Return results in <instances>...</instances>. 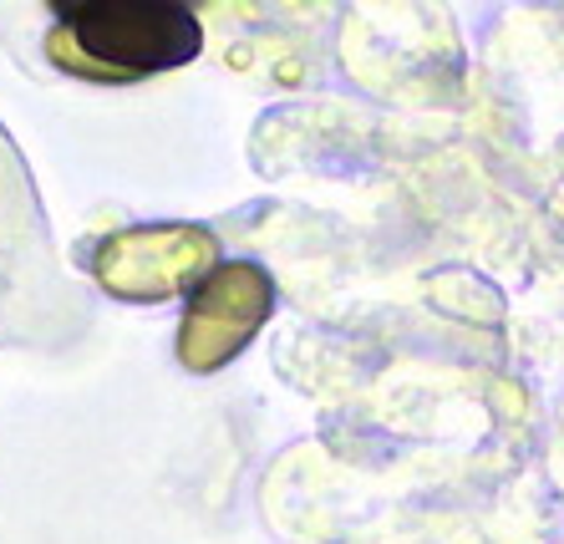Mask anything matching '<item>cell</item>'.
<instances>
[{"instance_id": "obj_1", "label": "cell", "mask_w": 564, "mask_h": 544, "mask_svg": "<svg viewBox=\"0 0 564 544\" xmlns=\"http://www.w3.org/2000/svg\"><path fill=\"white\" fill-rule=\"evenodd\" d=\"M204 52V26L178 0H72L56 6L46 56L87 81H143L188 67Z\"/></svg>"}, {"instance_id": "obj_2", "label": "cell", "mask_w": 564, "mask_h": 544, "mask_svg": "<svg viewBox=\"0 0 564 544\" xmlns=\"http://www.w3.org/2000/svg\"><path fill=\"white\" fill-rule=\"evenodd\" d=\"M219 260V239L204 225H148L102 239L93 254V275L107 295L132 306H158L169 295L194 291Z\"/></svg>"}, {"instance_id": "obj_3", "label": "cell", "mask_w": 564, "mask_h": 544, "mask_svg": "<svg viewBox=\"0 0 564 544\" xmlns=\"http://www.w3.org/2000/svg\"><path fill=\"white\" fill-rule=\"evenodd\" d=\"M275 311V280L254 260H229L209 270L188 291L184 320H178V361L188 372H219L260 336Z\"/></svg>"}]
</instances>
